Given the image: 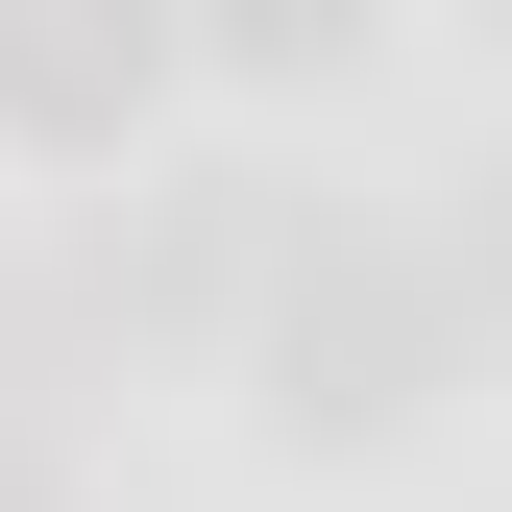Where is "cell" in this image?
Listing matches in <instances>:
<instances>
[{
  "label": "cell",
  "mask_w": 512,
  "mask_h": 512,
  "mask_svg": "<svg viewBox=\"0 0 512 512\" xmlns=\"http://www.w3.org/2000/svg\"><path fill=\"white\" fill-rule=\"evenodd\" d=\"M269 439H391V415H439L464 391V244H415V220H293L269 244Z\"/></svg>",
  "instance_id": "1"
},
{
  "label": "cell",
  "mask_w": 512,
  "mask_h": 512,
  "mask_svg": "<svg viewBox=\"0 0 512 512\" xmlns=\"http://www.w3.org/2000/svg\"><path fill=\"white\" fill-rule=\"evenodd\" d=\"M269 171H147V220H98V317H122V342H220V317H269Z\"/></svg>",
  "instance_id": "2"
},
{
  "label": "cell",
  "mask_w": 512,
  "mask_h": 512,
  "mask_svg": "<svg viewBox=\"0 0 512 512\" xmlns=\"http://www.w3.org/2000/svg\"><path fill=\"white\" fill-rule=\"evenodd\" d=\"M171 49H196L171 0H0V122H25V147H122Z\"/></svg>",
  "instance_id": "3"
},
{
  "label": "cell",
  "mask_w": 512,
  "mask_h": 512,
  "mask_svg": "<svg viewBox=\"0 0 512 512\" xmlns=\"http://www.w3.org/2000/svg\"><path fill=\"white\" fill-rule=\"evenodd\" d=\"M171 25H196L220 74H342V49H366V0H171Z\"/></svg>",
  "instance_id": "4"
},
{
  "label": "cell",
  "mask_w": 512,
  "mask_h": 512,
  "mask_svg": "<svg viewBox=\"0 0 512 512\" xmlns=\"http://www.w3.org/2000/svg\"><path fill=\"white\" fill-rule=\"evenodd\" d=\"M464 317L512 342V171H488V220H464Z\"/></svg>",
  "instance_id": "5"
},
{
  "label": "cell",
  "mask_w": 512,
  "mask_h": 512,
  "mask_svg": "<svg viewBox=\"0 0 512 512\" xmlns=\"http://www.w3.org/2000/svg\"><path fill=\"white\" fill-rule=\"evenodd\" d=\"M0 512H74V488H49V464H0Z\"/></svg>",
  "instance_id": "6"
}]
</instances>
